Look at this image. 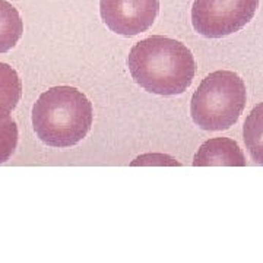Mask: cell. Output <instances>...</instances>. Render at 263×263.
<instances>
[{"label": "cell", "mask_w": 263, "mask_h": 263, "mask_svg": "<svg viewBox=\"0 0 263 263\" xmlns=\"http://www.w3.org/2000/svg\"><path fill=\"white\" fill-rule=\"evenodd\" d=\"M18 146V126L12 117L0 119V164L9 161Z\"/></svg>", "instance_id": "obj_10"}, {"label": "cell", "mask_w": 263, "mask_h": 263, "mask_svg": "<svg viewBox=\"0 0 263 263\" xmlns=\"http://www.w3.org/2000/svg\"><path fill=\"white\" fill-rule=\"evenodd\" d=\"M127 66L133 81L151 94L173 97L187 91L196 75V60L183 43L152 35L132 47Z\"/></svg>", "instance_id": "obj_1"}, {"label": "cell", "mask_w": 263, "mask_h": 263, "mask_svg": "<svg viewBox=\"0 0 263 263\" xmlns=\"http://www.w3.org/2000/svg\"><path fill=\"white\" fill-rule=\"evenodd\" d=\"M160 12V0H100L104 24L123 37H135L152 27Z\"/></svg>", "instance_id": "obj_5"}, {"label": "cell", "mask_w": 263, "mask_h": 263, "mask_svg": "<svg viewBox=\"0 0 263 263\" xmlns=\"http://www.w3.org/2000/svg\"><path fill=\"white\" fill-rule=\"evenodd\" d=\"M259 0H195L192 25L206 38L231 35L253 19Z\"/></svg>", "instance_id": "obj_4"}, {"label": "cell", "mask_w": 263, "mask_h": 263, "mask_svg": "<svg viewBox=\"0 0 263 263\" xmlns=\"http://www.w3.org/2000/svg\"><path fill=\"white\" fill-rule=\"evenodd\" d=\"M246 101L245 81L231 70H215L197 86L190 101V114L202 130H227L238 122Z\"/></svg>", "instance_id": "obj_3"}, {"label": "cell", "mask_w": 263, "mask_h": 263, "mask_svg": "<svg viewBox=\"0 0 263 263\" xmlns=\"http://www.w3.org/2000/svg\"><path fill=\"white\" fill-rule=\"evenodd\" d=\"M92 104L73 86H53L38 97L32 108V126L40 141L53 148L78 145L91 130Z\"/></svg>", "instance_id": "obj_2"}, {"label": "cell", "mask_w": 263, "mask_h": 263, "mask_svg": "<svg viewBox=\"0 0 263 263\" xmlns=\"http://www.w3.org/2000/svg\"><path fill=\"white\" fill-rule=\"evenodd\" d=\"M24 32V22L18 9L6 0H0V53H8L18 44Z\"/></svg>", "instance_id": "obj_7"}, {"label": "cell", "mask_w": 263, "mask_h": 263, "mask_svg": "<svg viewBox=\"0 0 263 263\" xmlns=\"http://www.w3.org/2000/svg\"><path fill=\"white\" fill-rule=\"evenodd\" d=\"M243 139L252 160L263 165V103L257 104L246 117Z\"/></svg>", "instance_id": "obj_9"}, {"label": "cell", "mask_w": 263, "mask_h": 263, "mask_svg": "<svg viewBox=\"0 0 263 263\" xmlns=\"http://www.w3.org/2000/svg\"><path fill=\"white\" fill-rule=\"evenodd\" d=\"M22 95L18 72L8 63L0 62V119L9 117Z\"/></svg>", "instance_id": "obj_8"}, {"label": "cell", "mask_w": 263, "mask_h": 263, "mask_svg": "<svg viewBox=\"0 0 263 263\" xmlns=\"http://www.w3.org/2000/svg\"><path fill=\"white\" fill-rule=\"evenodd\" d=\"M195 167H245L246 158L238 143L230 138L209 139L197 149L193 157Z\"/></svg>", "instance_id": "obj_6"}]
</instances>
